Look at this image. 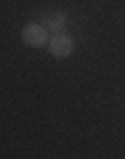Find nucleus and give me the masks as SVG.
Instances as JSON below:
<instances>
[{
    "label": "nucleus",
    "instance_id": "nucleus-2",
    "mask_svg": "<svg viewBox=\"0 0 125 159\" xmlns=\"http://www.w3.org/2000/svg\"><path fill=\"white\" fill-rule=\"evenodd\" d=\"M48 51H51L53 58H69L75 51V43L67 32H51L48 37Z\"/></svg>",
    "mask_w": 125,
    "mask_h": 159
},
{
    "label": "nucleus",
    "instance_id": "nucleus-1",
    "mask_svg": "<svg viewBox=\"0 0 125 159\" xmlns=\"http://www.w3.org/2000/svg\"><path fill=\"white\" fill-rule=\"evenodd\" d=\"M48 27L46 24H37V21H29L22 27V43L24 45H32V48H43L48 45Z\"/></svg>",
    "mask_w": 125,
    "mask_h": 159
},
{
    "label": "nucleus",
    "instance_id": "nucleus-3",
    "mask_svg": "<svg viewBox=\"0 0 125 159\" xmlns=\"http://www.w3.org/2000/svg\"><path fill=\"white\" fill-rule=\"evenodd\" d=\"M43 24L48 27V32H64V27H67V16H64L61 11H51Z\"/></svg>",
    "mask_w": 125,
    "mask_h": 159
}]
</instances>
